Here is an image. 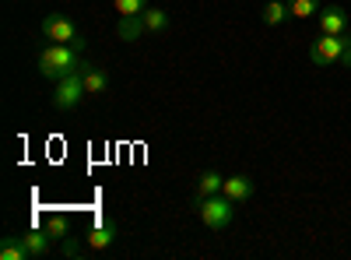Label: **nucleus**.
I'll return each mask as SVG.
<instances>
[{
  "instance_id": "nucleus-1",
  "label": "nucleus",
  "mask_w": 351,
  "mask_h": 260,
  "mask_svg": "<svg viewBox=\"0 0 351 260\" xmlns=\"http://www.w3.org/2000/svg\"><path fill=\"white\" fill-rule=\"evenodd\" d=\"M77 53H81V49H74V46L49 43V46L39 53V74H43V78H53V81H64V78H71V74H77V71H84V67H92L88 60H81Z\"/></svg>"
},
{
  "instance_id": "nucleus-2",
  "label": "nucleus",
  "mask_w": 351,
  "mask_h": 260,
  "mask_svg": "<svg viewBox=\"0 0 351 260\" xmlns=\"http://www.w3.org/2000/svg\"><path fill=\"white\" fill-rule=\"evenodd\" d=\"M309 60L319 67H330V64H344L351 67V36H319L309 43Z\"/></svg>"
},
{
  "instance_id": "nucleus-3",
  "label": "nucleus",
  "mask_w": 351,
  "mask_h": 260,
  "mask_svg": "<svg viewBox=\"0 0 351 260\" xmlns=\"http://www.w3.org/2000/svg\"><path fill=\"white\" fill-rule=\"evenodd\" d=\"M197 215L200 222L211 228V233H225L236 218V204L225 193H211V197H197Z\"/></svg>"
},
{
  "instance_id": "nucleus-4",
  "label": "nucleus",
  "mask_w": 351,
  "mask_h": 260,
  "mask_svg": "<svg viewBox=\"0 0 351 260\" xmlns=\"http://www.w3.org/2000/svg\"><path fill=\"white\" fill-rule=\"evenodd\" d=\"M43 36L53 39V43H64V46L84 49V36L77 32V25H74L67 14H46V18H43Z\"/></svg>"
},
{
  "instance_id": "nucleus-5",
  "label": "nucleus",
  "mask_w": 351,
  "mask_h": 260,
  "mask_svg": "<svg viewBox=\"0 0 351 260\" xmlns=\"http://www.w3.org/2000/svg\"><path fill=\"white\" fill-rule=\"evenodd\" d=\"M84 71H77V74H71L64 81H56V92H53V106L56 109H77V102L88 95L84 92Z\"/></svg>"
},
{
  "instance_id": "nucleus-6",
  "label": "nucleus",
  "mask_w": 351,
  "mask_h": 260,
  "mask_svg": "<svg viewBox=\"0 0 351 260\" xmlns=\"http://www.w3.org/2000/svg\"><path fill=\"white\" fill-rule=\"evenodd\" d=\"M319 32L324 36H344L348 32V11L330 4V8H319Z\"/></svg>"
},
{
  "instance_id": "nucleus-7",
  "label": "nucleus",
  "mask_w": 351,
  "mask_h": 260,
  "mask_svg": "<svg viewBox=\"0 0 351 260\" xmlns=\"http://www.w3.org/2000/svg\"><path fill=\"white\" fill-rule=\"evenodd\" d=\"M112 243H116V222L112 218H102L88 228V246L92 250H109Z\"/></svg>"
},
{
  "instance_id": "nucleus-8",
  "label": "nucleus",
  "mask_w": 351,
  "mask_h": 260,
  "mask_svg": "<svg viewBox=\"0 0 351 260\" xmlns=\"http://www.w3.org/2000/svg\"><path fill=\"white\" fill-rule=\"evenodd\" d=\"M21 239H25L28 253H32V260H43V257L53 253V236L46 228H28V233H21Z\"/></svg>"
},
{
  "instance_id": "nucleus-9",
  "label": "nucleus",
  "mask_w": 351,
  "mask_h": 260,
  "mask_svg": "<svg viewBox=\"0 0 351 260\" xmlns=\"http://www.w3.org/2000/svg\"><path fill=\"white\" fill-rule=\"evenodd\" d=\"M221 193L232 200V204H243V200L253 197V180H250V176H225Z\"/></svg>"
},
{
  "instance_id": "nucleus-10",
  "label": "nucleus",
  "mask_w": 351,
  "mask_h": 260,
  "mask_svg": "<svg viewBox=\"0 0 351 260\" xmlns=\"http://www.w3.org/2000/svg\"><path fill=\"white\" fill-rule=\"evenodd\" d=\"M144 32H148V28H144V18L141 14H127V18H120V25H116V36H120L123 43H134Z\"/></svg>"
},
{
  "instance_id": "nucleus-11",
  "label": "nucleus",
  "mask_w": 351,
  "mask_h": 260,
  "mask_svg": "<svg viewBox=\"0 0 351 260\" xmlns=\"http://www.w3.org/2000/svg\"><path fill=\"white\" fill-rule=\"evenodd\" d=\"M221 187H225V176H221V172H215V169H208V172H200V176H197V197L221 193Z\"/></svg>"
},
{
  "instance_id": "nucleus-12",
  "label": "nucleus",
  "mask_w": 351,
  "mask_h": 260,
  "mask_svg": "<svg viewBox=\"0 0 351 260\" xmlns=\"http://www.w3.org/2000/svg\"><path fill=\"white\" fill-rule=\"evenodd\" d=\"M291 18V11H288V0H267L263 4V25H285Z\"/></svg>"
},
{
  "instance_id": "nucleus-13",
  "label": "nucleus",
  "mask_w": 351,
  "mask_h": 260,
  "mask_svg": "<svg viewBox=\"0 0 351 260\" xmlns=\"http://www.w3.org/2000/svg\"><path fill=\"white\" fill-rule=\"evenodd\" d=\"M28 257L32 253H28L21 236H4V243H0V260H28Z\"/></svg>"
},
{
  "instance_id": "nucleus-14",
  "label": "nucleus",
  "mask_w": 351,
  "mask_h": 260,
  "mask_svg": "<svg viewBox=\"0 0 351 260\" xmlns=\"http://www.w3.org/2000/svg\"><path fill=\"white\" fill-rule=\"evenodd\" d=\"M106 88H109V74L99 71V67H88L84 71V92L88 95H102Z\"/></svg>"
},
{
  "instance_id": "nucleus-15",
  "label": "nucleus",
  "mask_w": 351,
  "mask_h": 260,
  "mask_svg": "<svg viewBox=\"0 0 351 260\" xmlns=\"http://www.w3.org/2000/svg\"><path fill=\"white\" fill-rule=\"evenodd\" d=\"M141 18H144V28H148V32H165L169 28V14L162 8H144Z\"/></svg>"
},
{
  "instance_id": "nucleus-16",
  "label": "nucleus",
  "mask_w": 351,
  "mask_h": 260,
  "mask_svg": "<svg viewBox=\"0 0 351 260\" xmlns=\"http://www.w3.org/2000/svg\"><path fill=\"white\" fill-rule=\"evenodd\" d=\"M288 11H291V18L306 21V18L319 14V0H288Z\"/></svg>"
},
{
  "instance_id": "nucleus-17",
  "label": "nucleus",
  "mask_w": 351,
  "mask_h": 260,
  "mask_svg": "<svg viewBox=\"0 0 351 260\" xmlns=\"http://www.w3.org/2000/svg\"><path fill=\"white\" fill-rule=\"evenodd\" d=\"M43 228H46V233L53 236V243H56V239H67V228H71V222H67L64 215H49Z\"/></svg>"
},
{
  "instance_id": "nucleus-18",
  "label": "nucleus",
  "mask_w": 351,
  "mask_h": 260,
  "mask_svg": "<svg viewBox=\"0 0 351 260\" xmlns=\"http://www.w3.org/2000/svg\"><path fill=\"white\" fill-rule=\"evenodd\" d=\"M112 8L120 11V18H127V14H141L148 8V0H112Z\"/></svg>"
},
{
  "instance_id": "nucleus-19",
  "label": "nucleus",
  "mask_w": 351,
  "mask_h": 260,
  "mask_svg": "<svg viewBox=\"0 0 351 260\" xmlns=\"http://www.w3.org/2000/svg\"><path fill=\"white\" fill-rule=\"evenodd\" d=\"M64 257H81V246H77L74 239H67V243H64Z\"/></svg>"
}]
</instances>
